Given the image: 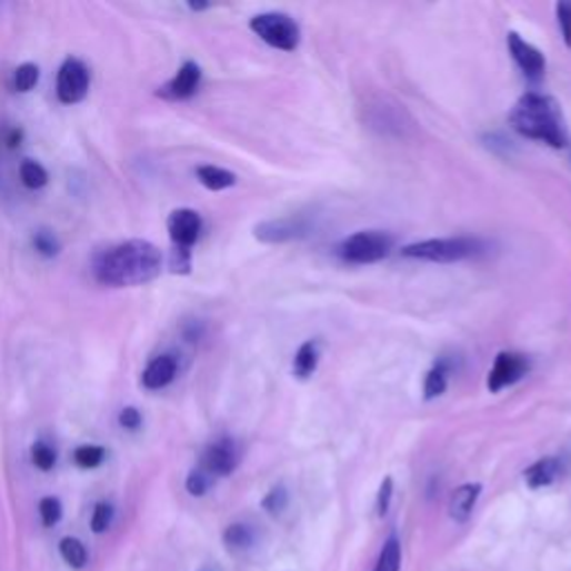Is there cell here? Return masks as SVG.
Segmentation results:
<instances>
[{
  "mask_svg": "<svg viewBox=\"0 0 571 571\" xmlns=\"http://www.w3.org/2000/svg\"><path fill=\"white\" fill-rule=\"evenodd\" d=\"M163 268V252L146 239H128L103 248L92 259V274L112 289H130L154 281Z\"/></svg>",
  "mask_w": 571,
  "mask_h": 571,
  "instance_id": "obj_1",
  "label": "cell"
},
{
  "mask_svg": "<svg viewBox=\"0 0 571 571\" xmlns=\"http://www.w3.org/2000/svg\"><path fill=\"white\" fill-rule=\"evenodd\" d=\"M509 123L520 137L547 143L549 148L560 150V148H567L569 143L562 110L558 101L547 94H540V92L522 94L509 112Z\"/></svg>",
  "mask_w": 571,
  "mask_h": 571,
  "instance_id": "obj_2",
  "label": "cell"
},
{
  "mask_svg": "<svg viewBox=\"0 0 571 571\" xmlns=\"http://www.w3.org/2000/svg\"><path fill=\"white\" fill-rule=\"evenodd\" d=\"M482 241L471 237H444V239H424L404 246L400 252L407 259L433 261V263H453L482 252Z\"/></svg>",
  "mask_w": 571,
  "mask_h": 571,
  "instance_id": "obj_3",
  "label": "cell"
},
{
  "mask_svg": "<svg viewBox=\"0 0 571 571\" xmlns=\"http://www.w3.org/2000/svg\"><path fill=\"white\" fill-rule=\"evenodd\" d=\"M393 250V237L382 230H360L351 237H347L338 246V254L347 263L367 266L378 263Z\"/></svg>",
  "mask_w": 571,
  "mask_h": 571,
  "instance_id": "obj_4",
  "label": "cell"
},
{
  "mask_svg": "<svg viewBox=\"0 0 571 571\" xmlns=\"http://www.w3.org/2000/svg\"><path fill=\"white\" fill-rule=\"evenodd\" d=\"M250 30L270 48L295 52L300 46V26L281 12H266L250 19Z\"/></svg>",
  "mask_w": 571,
  "mask_h": 571,
  "instance_id": "obj_5",
  "label": "cell"
},
{
  "mask_svg": "<svg viewBox=\"0 0 571 571\" xmlns=\"http://www.w3.org/2000/svg\"><path fill=\"white\" fill-rule=\"evenodd\" d=\"M90 70L79 59H66L57 77V97L66 106H77L88 97Z\"/></svg>",
  "mask_w": 571,
  "mask_h": 571,
  "instance_id": "obj_6",
  "label": "cell"
},
{
  "mask_svg": "<svg viewBox=\"0 0 571 571\" xmlns=\"http://www.w3.org/2000/svg\"><path fill=\"white\" fill-rule=\"evenodd\" d=\"M531 364L524 355L520 353H511V351H502L495 355L493 367L487 375V389L491 393H500L507 387H513L515 382H520L527 373H529Z\"/></svg>",
  "mask_w": 571,
  "mask_h": 571,
  "instance_id": "obj_7",
  "label": "cell"
},
{
  "mask_svg": "<svg viewBox=\"0 0 571 571\" xmlns=\"http://www.w3.org/2000/svg\"><path fill=\"white\" fill-rule=\"evenodd\" d=\"M237 464H239L237 442L232 438L223 435L203 449L199 469H203L212 478H226L237 469Z\"/></svg>",
  "mask_w": 571,
  "mask_h": 571,
  "instance_id": "obj_8",
  "label": "cell"
},
{
  "mask_svg": "<svg viewBox=\"0 0 571 571\" xmlns=\"http://www.w3.org/2000/svg\"><path fill=\"white\" fill-rule=\"evenodd\" d=\"M311 232V226L307 219L302 217H279V219H268L254 226L252 234L254 239L263 241V243H283V241H293V239H302Z\"/></svg>",
  "mask_w": 571,
  "mask_h": 571,
  "instance_id": "obj_9",
  "label": "cell"
},
{
  "mask_svg": "<svg viewBox=\"0 0 571 571\" xmlns=\"http://www.w3.org/2000/svg\"><path fill=\"white\" fill-rule=\"evenodd\" d=\"M201 228H203L201 214L192 208H177L168 217V232H170L172 248L192 250V246L201 234Z\"/></svg>",
  "mask_w": 571,
  "mask_h": 571,
  "instance_id": "obj_10",
  "label": "cell"
},
{
  "mask_svg": "<svg viewBox=\"0 0 571 571\" xmlns=\"http://www.w3.org/2000/svg\"><path fill=\"white\" fill-rule=\"evenodd\" d=\"M507 50H509L513 63L522 70V74L527 79L538 81L544 74V68H547L544 54L535 46L524 41L518 32H509L507 34Z\"/></svg>",
  "mask_w": 571,
  "mask_h": 571,
  "instance_id": "obj_11",
  "label": "cell"
},
{
  "mask_svg": "<svg viewBox=\"0 0 571 571\" xmlns=\"http://www.w3.org/2000/svg\"><path fill=\"white\" fill-rule=\"evenodd\" d=\"M201 83V68L194 61H186L179 72L159 90V97L168 101H186L197 94Z\"/></svg>",
  "mask_w": 571,
  "mask_h": 571,
  "instance_id": "obj_12",
  "label": "cell"
},
{
  "mask_svg": "<svg viewBox=\"0 0 571 571\" xmlns=\"http://www.w3.org/2000/svg\"><path fill=\"white\" fill-rule=\"evenodd\" d=\"M177 371H179V364L174 355H159L146 367L141 382L148 391H161L174 382Z\"/></svg>",
  "mask_w": 571,
  "mask_h": 571,
  "instance_id": "obj_13",
  "label": "cell"
},
{
  "mask_svg": "<svg viewBox=\"0 0 571 571\" xmlns=\"http://www.w3.org/2000/svg\"><path fill=\"white\" fill-rule=\"evenodd\" d=\"M480 491H482V487L473 484V482H467V484L458 487L451 493V500H449V515L455 522H467L469 515L473 513V507H475V502L480 498Z\"/></svg>",
  "mask_w": 571,
  "mask_h": 571,
  "instance_id": "obj_14",
  "label": "cell"
},
{
  "mask_svg": "<svg viewBox=\"0 0 571 571\" xmlns=\"http://www.w3.org/2000/svg\"><path fill=\"white\" fill-rule=\"evenodd\" d=\"M320 358H322V344L318 340H307L298 353H295V360H293V373L298 380H309L315 371H318V364H320Z\"/></svg>",
  "mask_w": 571,
  "mask_h": 571,
  "instance_id": "obj_15",
  "label": "cell"
},
{
  "mask_svg": "<svg viewBox=\"0 0 571 571\" xmlns=\"http://www.w3.org/2000/svg\"><path fill=\"white\" fill-rule=\"evenodd\" d=\"M558 473H560V460L542 458L524 471V480L531 489H542V487H549L558 478Z\"/></svg>",
  "mask_w": 571,
  "mask_h": 571,
  "instance_id": "obj_16",
  "label": "cell"
},
{
  "mask_svg": "<svg viewBox=\"0 0 571 571\" xmlns=\"http://www.w3.org/2000/svg\"><path fill=\"white\" fill-rule=\"evenodd\" d=\"M199 183L212 192H221V190H228L237 183V174L230 172V170H223L219 166H199L194 170Z\"/></svg>",
  "mask_w": 571,
  "mask_h": 571,
  "instance_id": "obj_17",
  "label": "cell"
},
{
  "mask_svg": "<svg viewBox=\"0 0 571 571\" xmlns=\"http://www.w3.org/2000/svg\"><path fill=\"white\" fill-rule=\"evenodd\" d=\"M449 375H451V364L447 360H440L433 364V369L424 378V400H435L444 395L449 387Z\"/></svg>",
  "mask_w": 571,
  "mask_h": 571,
  "instance_id": "obj_18",
  "label": "cell"
},
{
  "mask_svg": "<svg viewBox=\"0 0 571 571\" xmlns=\"http://www.w3.org/2000/svg\"><path fill=\"white\" fill-rule=\"evenodd\" d=\"M19 174H21L23 186L30 188V190H41V188H46L48 181H50L48 170H46L39 161H34V159H26V161L21 163V168H19Z\"/></svg>",
  "mask_w": 571,
  "mask_h": 571,
  "instance_id": "obj_19",
  "label": "cell"
},
{
  "mask_svg": "<svg viewBox=\"0 0 571 571\" xmlns=\"http://www.w3.org/2000/svg\"><path fill=\"white\" fill-rule=\"evenodd\" d=\"M59 551H61V558L74 569H83L88 564V549L79 538H72V535L63 538L59 544Z\"/></svg>",
  "mask_w": 571,
  "mask_h": 571,
  "instance_id": "obj_20",
  "label": "cell"
},
{
  "mask_svg": "<svg viewBox=\"0 0 571 571\" xmlns=\"http://www.w3.org/2000/svg\"><path fill=\"white\" fill-rule=\"evenodd\" d=\"M223 542L228 544V549L232 551H246L252 547L254 542V533L248 524H241V522H234L230 524L226 531H223Z\"/></svg>",
  "mask_w": 571,
  "mask_h": 571,
  "instance_id": "obj_21",
  "label": "cell"
},
{
  "mask_svg": "<svg viewBox=\"0 0 571 571\" xmlns=\"http://www.w3.org/2000/svg\"><path fill=\"white\" fill-rule=\"evenodd\" d=\"M400 562H402V549H400V540L395 535H391L382 551H380V558L375 562V569L373 571H400Z\"/></svg>",
  "mask_w": 571,
  "mask_h": 571,
  "instance_id": "obj_22",
  "label": "cell"
},
{
  "mask_svg": "<svg viewBox=\"0 0 571 571\" xmlns=\"http://www.w3.org/2000/svg\"><path fill=\"white\" fill-rule=\"evenodd\" d=\"M39 79H41L39 66H37V63H23V66H19V68L14 70L12 83H14V90H17V92L28 94V92H32V90L37 88Z\"/></svg>",
  "mask_w": 571,
  "mask_h": 571,
  "instance_id": "obj_23",
  "label": "cell"
},
{
  "mask_svg": "<svg viewBox=\"0 0 571 571\" xmlns=\"http://www.w3.org/2000/svg\"><path fill=\"white\" fill-rule=\"evenodd\" d=\"M106 460V449L99 444H83L74 451V462L81 469H97L101 467Z\"/></svg>",
  "mask_w": 571,
  "mask_h": 571,
  "instance_id": "obj_24",
  "label": "cell"
},
{
  "mask_svg": "<svg viewBox=\"0 0 571 571\" xmlns=\"http://www.w3.org/2000/svg\"><path fill=\"white\" fill-rule=\"evenodd\" d=\"M32 243H34V250L41 254V257H57L61 246H59V239L50 232V230H37L34 237H32Z\"/></svg>",
  "mask_w": 571,
  "mask_h": 571,
  "instance_id": "obj_25",
  "label": "cell"
},
{
  "mask_svg": "<svg viewBox=\"0 0 571 571\" xmlns=\"http://www.w3.org/2000/svg\"><path fill=\"white\" fill-rule=\"evenodd\" d=\"M39 513H41V520L46 527H54L61 518H63V504L59 498L54 495H46L41 502H39Z\"/></svg>",
  "mask_w": 571,
  "mask_h": 571,
  "instance_id": "obj_26",
  "label": "cell"
},
{
  "mask_svg": "<svg viewBox=\"0 0 571 571\" xmlns=\"http://www.w3.org/2000/svg\"><path fill=\"white\" fill-rule=\"evenodd\" d=\"M212 480H214V478L208 475L203 469H194V471H190V475L186 478V489H188L190 495L201 498V495H206V493L210 491Z\"/></svg>",
  "mask_w": 571,
  "mask_h": 571,
  "instance_id": "obj_27",
  "label": "cell"
},
{
  "mask_svg": "<svg viewBox=\"0 0 571 571\" xmlns=\"http://www.w3.org/2000/svg\"><path fill=\"white\" fill-rule=\"evenodd\" d=\"M32 462L41 469V471H52L57 464V451L48 444V442H37L32 447Z\"/></svg>",
  "mask_w": 571,
  "mask_h": 571,
  "instance_id": "obj_28",
  "label": "cell"
},
{
  "mask_svg": "<svg viewBox=\"0 0 571 571\" xmlns=\"http://www.w3.org/2000/svg\"><path fill=\"white\" fill-rule=\"evenodd\" d=\"M112 518H114V509L112 504L108 502H99L92 511V518H90V524H92V531L94 533H106L112 524Z\"/></svg>",
  "mask_w": 571,
  "mask_h": 571,
  "instance_id": "obj_29",
  "label": "cell"
},
{
  "mask_svg": "<svg viewBox=\"0 0 571 571\" xmlns=\"http://www.w3.org/2000/svg\"><path fill=\"white\" fill-rule=\"evenodd\" d=\"M261 504L270 515H279L286 507H289V491H286L283 487H274L268 491V495L263 498Z\"/></svg>",
  "mask_w": 571,
  "mask_h": 571,
  "instance_id": "obj_30",
  "label": "cell"
},
{
  "mask_svg": "<svg viewBox=\"0 0 571 571\" xmlns=\"http://www.w3.org/2000/svg\"><path fill=\"white\" fill-rule=\"evenodd\" d=\"M170 270L174 274H188L192 270V250H181V248H172L170 250Z\"/></svg>",
  "mask_w": 571,
  "mask_h": 571,
  "instance_id": "obj_31",
  "label": "cell"
},
{
  "mask_svg": "<svg viewBox=\"0 0 571 571\" xmlns=\"http://www.w3.org/2000/svg\"><path fill=\"white\" fill-rule=\"evenodd\" d=\"M555 19H558V28H560L564 46L571 48V3H558Z\"/></svg>",
  "mask_w": 571,
  "mask_h": 571,
  "instance_id": "obj_32",
  "label": "cell"
},
{
  "mask_svg": "<svg viewBox=\"0 0 571 571\" xmlns=\"http://www.w3.org/2000/svg\"><path fill=\"white\" fill-rule=\"evenodd\" d=\"M141 422H143V418H141L139 409H134V407H126V409L119 413V424H121V429L137 431V429L141 427Z\"/></svg>",
  "mask_w": 571,
  "mask_h": 571,
  "instance_id": "obj_33",
  "label": "cell"
},
{
  "mask_svg": "<svg viewBox=\"0 0 571 571\" xmlns=\"http://www.w3.org/2000/svg\"><path fill=\"white\" fill-rule=\"evenodd\" d=\"M391 498H393V480L384 478L380 484V493H378V513L384 515L391 507Z\"/></svg>",
  "mask_w": 571,
  "mask_h": 571,
  "instance_id": "obj_34",
  "label": "cell"
},
{
  "mask_svg": "<svg viewBox=\"0 0 571 571\" xmlns=\"http://www.w3.org/2000/svg\"><path fill=\"white\" fill-rule=\"evenodd\" d=\"M21 139H23L21 130H17V128H14V130H10V132H8V139H6V141H8V146H10V148H17V146L21 143Z\"/></svg>",
  "mask_w": 571,
  "mask_h": 571,
  "instance_id": "obj_35",
  "label": "cell"
},
{
  "mask_svg": "<svg viewBox=\"0 0 571 571\" xmlns=\"http://www.w3.org/2000/svg\"><path fill=\"white\" fill-rule=\"evenodd\" d=\"M188 8H190L192 12H203V10L210 8V3H188Z\"/></svg>",
  "mask_w": 571,
  "mask_h": 571,
  "instance_id": "obj_36",
  "label": "cell"
}]
</instances>
